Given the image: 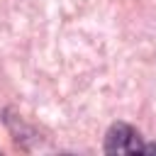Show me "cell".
Wrapping results in <instances>:
<instances>
[{"label": "cell", "instance_id": "6da1fadb", "mask_svg": "<svg viewBox=\"0 0 156 156\" xmlns=\"http://www.w3.org/2000/svg\"><path fill=\"white\" fill-rule=\"evenodd\" d=\"M136 151H146L139 134L124 122L112 124L105 136V154H136Z\"/></svg>", "mask_w": 156, "mask_h": 156}]
</instances>
